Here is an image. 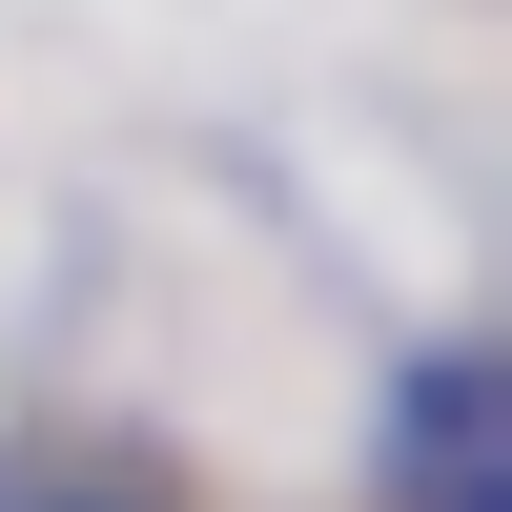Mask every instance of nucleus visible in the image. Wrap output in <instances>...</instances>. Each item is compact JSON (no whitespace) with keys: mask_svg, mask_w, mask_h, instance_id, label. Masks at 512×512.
I'll list each match as a JSON object with an SVG mask.
<instances>
[{"mask_svg":"<svg viewBox=\"0 0 512 512\" xmlns=\"http://www.w3.org/2000/svg\"><path fill=\"white\" fill-rule=\"evenodd\" d=\"M390 492L410 512H512V472H492V349H431L390 390Z\"/></svg>","mask_w":512,"mask_h":512,"instance_id":"1","label":"nucleus"}]
</instances>
